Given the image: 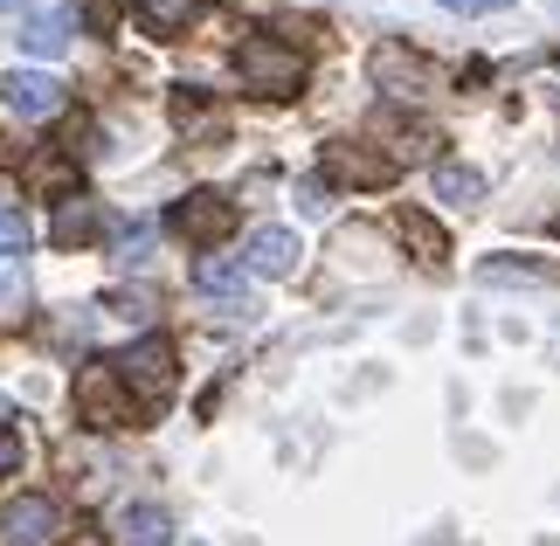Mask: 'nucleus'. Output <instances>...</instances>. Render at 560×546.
Masks as SVG:
<instances>
[{
    "instance_id": "1a4fd4ad",
    "label": "nucleus",
    "mask_w": 560,
    "mask_h": 546,
    "mask_svg": "<svg viewBox=\"0 0 560 546\" xmlns=\"http://www.w3.org/2000/svg\"><path fill=\"white\" fill-rule=\"evenodd\" d=\"M374 83H381V91H395V97H422L429 91V70L408 49L387 42V49H374Z\"/></svg>"
},
{
    "instance_id": "f257e3e1",
    "label": "nucleus",
    "mask_w": 560,
    "mask_h": 546,
    "mask_svg": "<svg viewBox=\"0 0 560 546\" xmlns=\"http://www.w3.org/2000/svg\"><path fill=\"white\" fill-rule=\"evenodd\" d=\"M235 77H243V91H256V97H291L298 83H305V56H298L291 42H277V35H243Z\"/></svg>"
},
{
    "instance_id": "2eb2a0df",
    "label": "nucleus",
    "mask_w": 560,
    "mask_h": 546,
    "mask_svg": "<svg viewBox=\"0 0 560 546\" xmlns=\"http://www.w3.org/2000/svg\"><path fill=\"white\" fill-rule=\"evenodd\" d=\"M139 14H145V28H187V21H201L208 14V0H139Z\"/></svg>"
},
{
    "instance_id": "dca6fc26",
    "label": "nucleus",
    "mask_w": 560,
    "mask_h": 546,
    "mask_svg": "<svg viewBox=\"0 0 560 546\" xmlns=\"http://www.w3.org/2000/svg\"><path fill=\"white\" fill-rule=\"evenodd\" d=\"M553 264H478V283H553Z\"/></svg>"
},
{
    "instance_id": "20e7f679",
    "label": "nucleus",
    "mask_w": 560,
    "mask_h": 546,
    "mask_svg": "<svg viewBox=\"0 0 560 546\" xmlns=\"http://www.w3.org/2000/svg\"><path fill=\"white\" fill-rule=\"evenodd\" d=\"M0 112L8 118H56L62 112V83L49 70H14V77H0Z\"/></svg>"
},
{
    "instance_id": "7ed1b4c3",
    "label": "nucleus",
    "mask_w": 560,
    "mask_h": 546,
    "mask_svg": "<svg viewBox=\"0 0 560 546\" xmlns=\"http://www.w3.org/2000/svg\"><path fill=\"white\" fill-rule=\"evenodd\" d=\"M118 381L132 387L139 402H166V395H174V381H180L174 346H166V339H132V346L118 353Z\"/></svg>"
},
{
    "instance_id": "0eeeda50",
    "label": "nucleus",
    "mask_w": 560,
    "mask_h": 546,
    "mask_svg": "<svg viewBox=\"0 0 560 546\" xmlns=\"http://www.w3.org/2000/svg\"><path fill=\"white\" fill-rule=\"evenodd\" d=\"M298 235L291 229H277V222H264V229H249V243H243V264L256 270V277H298Z\"/></svg>"
},
{
    "instance_id": "4be33fe9",
    "label": "nucleus",
    "mask_w": 560,
    "mask_h": 546,
    "mask_svg": "<svg viewBox=\"0 0 560 546\" xmlns=\"http://www.w3.org/2000/svg\"><path fill=\"white\" fill-rule=\"evenodd\" d=\"M436 8H450V14H499L505 0H436Z\"/></svg>"
},
{
    "instance_id": "6ab92c4d",
    "label": "nucleus",
    "mask_w": 560,
    "mask_h": 546,
    "mask_svg": "<svg viewBox=\"0 0 560 546\" xmlns=\"http://www.w3.org/2000/svg\"><path fill=\"white\" fill-rule=\"evenodd\" d=\"M401 235H408V243H416V249L429 256V264H436V256H443V235H436V229H429V222H422V214H401Z\"/></svg>"
},
{
    "instance_id": "aec40b11",
    "label": "nucleus",
    "mask_w": 560,
    "mask_h": 546,
    "mask_svg": "<svg viewBox=\"0 0 560 546\" xmlns=\"http://www.w3.org/2000/svg\"><path fill=\"white\" fill-rule=\"evenodd\" d=\"M118 249H125V264H145V249H153V222H132Z\"/></svg>"
},
{
    "instance_id": "5701e85b",
    "label": "nucleus",
    "mask_w": 560,
    "mask_h": 546,
    "mask_svg": "<svg viewBox=\"0 0 560 546\" xmlns=\"http://www.w3.org/2000/svg\"><path fill=\"white\" fill-rule=\"evenodd\" d=\"M298 208H305V214H326V187L305 181V187H298Z\"/></svg>"
},
{
    "instance_id": "b1692460",
    "label": "nucleus",
    "mask_w": 560,
    "mask_h": 546,
    "mask_svg": "<svg viewBox=\"0 0 560 546\" xmlns=\"http://www.w3.org/2000/svg\"><path fill=\"white\" fill-rule=\"evenodd\" d=\"M0 8H28V0H0Z\"/></svg>"
},
{
    "instance_id": "f8f14e48",
    "label": "nucleus",
    "mask_w": 560,
    "mask_h": 546,
    "mask_svg": "<svg viewBox=\"0 0 560 546\" xmlns=\"http://www.w3.org/2000/svg\"><path fill=\"white\" fill-rule=\"evenodd\" d=\"M97 229H104V208H97V201H83V194H70V201L56 208V229H49V235H56L62 249H77V243H91Z\"/></svg>"
},
{
    "instance_id": "4468645a",
    "label": "nucleus",
    "mask_w": 560,
    "mask_h": 546,
    "mask_svg": "<svg viewBox=\"0 0 560 546\" xmlns=\"http://www.w3.org/2000/svg\"><path fill=\"white\" fill-rule=\"evenodd\" d=\"M429 187H436L443 208H478L485 201V173L478 166H436V181H429Z\"/></svg>"
},
{
    "instance_id": "a211bd4d",
    "label": "nucleus",
    "mask_w": 560,
    "mask_h": 546,
    "mask_svg": "<svg viewBox=\"0 0 560 546\" xmlns=\"http://www.w3.org/2000/svg\"><path fill=\"white\" fill-rule=\"evenodd\" d=\"M174 118H180V132H222V112H208V104H194L187 91L174 97Z\"/></svg>"
},
{
    "instance_id": "9d476101",
    "label": "nucleus",
    "mask_w": 560,
    "mask_h": 546,
    "mask_svg": "<svg viewBox=\"0 0 560 546\" xmlns=\"http://www.w3.org/2000/svg\"><path fill=\"white\" fill-rule=\"evenodd\" d=\"M0 526H8L14 546H49L56 539V506H49V498H14Z\"/></svg>"
},
{
    "instance_id": "f03ea898",
    "label": "nucleus",
    "mask_w": 560,
    "mask_h": 546,
    "mask_svg": "<svg viewBox=\"0 0 560 546\" xmlns=\"http://www.w3.org/2000/svg\"><path fill=\"white\" fill-rule=\"evenodd\" d=\"M77 415L91 429H125L132 422V387L118 381V360H91L77 374Z\"/></svg>"
},
{
    "instance_id": "6e6552de",
    "label": "nucleus",
    "mask_w": 560,
    "mask_h": 546,
    "mask_svg": "<svg viewBox=\"0 0 560 546\" xmlns=\"http://www.w3.org/2000/svg\"><path fill=\"white\" fill-rule=\"evenodd\" d=\"M70 35H77V8H56V14H35V21H21V49L42 56V62H56L62 49H70Z\"/></svg>"
},
{
    "instance_id": "f3484780",
    "label": "nucleus",
    "mask_w": 560,
    "mask_h": 546,
    "mask_svg": "<svg viewBox=\"0 0 560 546\" xmlns=\"http://www.w3.org/2000/svg\"><path fill=\"white\" fill-rule=\"evenodd\" d=\"M28 243H35L28 214H21V208H0V256H8V264H21V256H28Z\"/></svg>"
},
{
    "instance_id": "423d86ee",
    "label": "nucleus",
    "mask_w": 560,
    "mask_h": 546,
    "mask_svg": "<svg viewBox=\"0 0 560 546\" xmlns=\"http://www.w3.org/2000/svg\"><path fill=\"white\" fill-rule=\"evenodd\" d=\"M194 291L214 298L222 318H249L256 312L249 291H243V264H229V256H201V264H194Z\"/></svg>"
},
{
    "instance_id": "9b49d317",
    "label": "nucleus",
    "mask_w": 560,
    "mask_h": 546,
    "mask_svg": "<svg viewBox=\"0 0 560 546\" xmlns=\"http://www.w3.org/2000/svg\"><path fill=\"white\" fill-rule=\"evenodd\" d=\"M326 173H339V181H353V187H381V181H395V160H381V152H360V146L347 139V146L326 152Z\"/></svg>"
},
{
    "instance_id": "ddd939ff",
    "label": "nucleus",
    "mask_w": 560,
    "mask_h": 546,
    "mask_svg": "<svg viewBox=\"0 0 560 546\" xmlns=\"http://www.w3.org/2000/svg\"><path fill=\"white\" fill-rule=\"evenodd\" d=\"M118 539L125 546H166L174 539V519H166L160 506H125L118 512Z\"/></svg>"
},
{
    "instance_id": "39448f33",
    "label": "nucleus",
    "mask_w": 560,
    "mask_h": 546,
    "mask_svg": "<svg viewBox=\"0 0 560 546\" xmlns=\"http://www.w3.org/2000/svg\"><path fill=\"white\" fill-rule=\"evenodd\" d=\"M235 229V201L229 194H187V201L174 208V235H187V243H222V235Z\"/></svg>"
},
{
    "instance_id": "412c9836",
    "label": "nucleus",
    "mask_w": 560,
    "mask_h": 546,
    "mask_svg": "<svg viewBox=\"0 0 560 546\" xmlns=\"http://www.w3.org/2000/svg\"><path fill=\"white\" fill-rule=\"evenodd\" d=\"M14 464H21V435H14L8 422H0V477H8Z\"/></svg>"
}]
</instances>
